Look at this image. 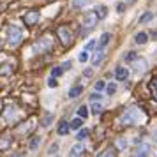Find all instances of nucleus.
I'll return each instance as SVG.
<instances>
[{"instance_id": "f257e3e1", "label": "nucleus", "mask_w": 157, "mask_h": 157, "mask_svg": "<svg viewBox=\"0 0 157 157\" xmlns=\"http://www.w3.org/2000/svg\"><path fill=\"white\" fill-rule=\"evenodd\" d=\"M141 118V113H140V109L138 108H131V109H127L125 113L122 115L120 122L124 124V125H131V124H136V122Z\"/></svg>"}, {"instance_id": "f03ea898", "label": "nucleus", "mask_w": 157, "mask_h": 157, "mask_svg": "<svg viewBox=\"0 0 157 157\" xmlns=\"http://www.w3.org/2000/svg\"><path fill=\"white\" fill-rule=\"evenodd\" d=\"M7 37H9V44L11 46H16L23 39V30L20 27H16V25H11L7 29Z\"/></svg>"}, {"instance_id": "7ed1b4c3", "label": "nucleus", "mask_w": 157, "mask_h": 157, "mask_svg": "<svg viewBox=\"0 0 157 157\" xmlns=\"http://www.w3.org/2000/svg\"><path fill=\"white\" fill-rule=\"evenodd\" d=\"M51 48H53V41H51L50 37H43V39L34 46L36 51H48V50H51Z\"/></svg>"}, {"instance_id": "20e7f679", "label": "nucleus", "mask_w": 157, "mask_h": 157, "mask_svg": "<svg viewBox=\"0 0 157 157\" xmlns=\"http://www.w3.org/2000/svg\"><path fill=\"white\" fill-rule=\"evenodd\" d=\"M97 13L95 11H90V13H86V14H83V25L85 27H94L95 23H97Z\"/></svg>"}, {"instance_id": "39448f33", "label": "nucleus", "mask_w": 157, "mask_h": 157, "mask_svg": "<svg viewBox=\"0 0 157 157\" xmlns=\"http://www.w3.org/2000/svg\"><path fill=\"white\" fill-rule=\"evenodd\" d=\"M23 20H25V25H36L39 21V11H30V13H27Z\"/></svg>"}, {"instance_id": "423d86ee", "label": "nucleus", "mask_w": 157, "mask_h": 157, "mask_svg": "<svg viewBox=\"0 0 157 157\" xmlns=\"http://www.w3.org/2000/svg\"><path fill=\"white\" fill-rule=\"evenodd\" d=\"M58 36H60V39H62V43L67 46V44H71L72 41V36H71V32L65 29V27H62V29H58Z\"/></svg>"}, {"instance_id": "0eeeda50", "label": "nucleus", "mask_w": 157, "mask_h": 157, "mask_svg": "<svg viewBox=\"0 0 157 157\" xmlns=\"http://www.w3.org/2000/svg\"><path fill=\"white\" fill-rule=\"evenodd\" d=\"M115 78H117V81H125V79L129 78V69L127 67H117Z\"/></svg>"}, {"instance_id": "6e6552de", "label": "nucleus", "mask_w": 157, "mask_h": 157, "mask_svg": "<svg viewBox=\"0 0 157 157\" xmlns=\"http://www.w3.org/2000/svg\"><path fill=\"white\" fill-rule=\"evenodd\" d=\"M69 154H71V155H83V154H85V147H83L81 141H79L78 145H74V147H72Z\"/></svg>"}, {"instance_id": "1a4fd4ad", "label": "nucleus", "mask_w": 157, "mask_h": 157, "mask_svg": "<svg viewBox=\"0 0 157 157\" xmlns=\"http://www.w3.org/2000/svg\"><path fill=\"white\" fill-rule=\"evenodd\" d=\"M81 92H83V86H72L71 90H69V97L76 99L78 95H81Z\"/></svg>"}, {"instance_id": "9d476101", "label": "nucleus", "mask_w": 157, "mask_h": 157, "mask_svg": "<svg viewBox=\"0 0 157 157\" xmlns=\"http://www.w3.org/2000/svg\"><path fill=\"white\" fill-rule=\"evenodd\" d=\"M102 58H104V51H97L95 55H94V58H92V62H94V67H97V65L102 62Z\"/></svg>"}, {"instance_id": "9b49d317", "label": "nucleus", "mask_w": 157, "mask_h": 157, "mask_svg": "<svg viewBox=\"0 0 157 157\" xmlns=\"http://www.w3.org/2000/svg\"><path fill=\"white\" fill-rule=\"evenodd\" d=\"M95 13H97V18H99V20H104V18L108 16V7L106 6H99Z\"/></svg>"}, {"instance_id": "f8f14e48", "label": "nucleus", "mask_w": 157, "mask_h": 157, "mask_svg": "<svg viewBox=\"0 0 157 157\" xmlns=\"http://www.w3.org/2000/svg\"><path fill=\"white\" fill-rule=\"evenodd\" d=\"M134 41L138 44H145L147 41H148V36L145 34V32H140V34H136V37H134Z\"/></svg>"}, {"instance_id": "ddd939ff", "label": "nucleus", "mask_w": 157, "mask_h": 157, "mask_svg": "<svg viewBox=\"0 0 157 157\" xmlns=\"http://www.w3.org/2000/svg\"><path fill=\"white\" fill-rule=\"evenodd\" d=\"M109 39H111V34H108V32H104L102 36H101V39H99V46L101 48H104L108 43H109Z\"/></svg>"}, {"instance_id": "4468645a", "label": "nucleus", "mask_w": 157, "mask_h": 157, "mask_svg": "<svg viewBox=\"0 0 157 157\" xmlns=\"http://www.w3.org/2000/svg\"><path fill=\"white\" fill-rule=\"evenodd\" d=\"M148 152H150V145H141L140 148L136 150V155H148Z\"/></svg>"}, {"instance_id": "2eb2a0df", "label": "nucleus", "mask_w": 157, "mask_h": 157, "mask_svg": "<svg viewBox=\"0 0 157 157\" xmlns=\"http://www.w3.org/2000/svg\"><path fill=\"white\" fill-rule=\"evenodd\" d=\"M83 120L85 118H81V117H78V118H74V120L71 122V129H81V125H83Z\"/></svg>"}, {"instance_id": "dca6fc26", "label": "nucleus", "mask_w": 157, "mask_h": 157, "mask_svg": "<svg viewBox=\"0 0 157 157\" xmlns=\"http://www.w3.org/2000/svg\"><path fill=\"white\" fill-rule=\"evenodd\" d=\"M102 111V104H101L99 101H92V113L99 115Z\"/></svg>"}, {"instance_id": "f3484780", "label": "nucleus", "mask_w": 157, "mask_h": 157, "mask_svg": "<svg viewBox=\"0 0 157 157\" xmlns=\"http://www.w3.org/2000/svg\"><path fill=\"white\" fill-rule=\"evenodd\" d=\"M69 129H71V125H67V122H62L60 125H58V134H67L69 132Z\"/></svg>"}, {"instance_id": "a211bd4d", "label": "nucleus", "mask_w": 157, "mask_h": 157, "mask_svg": "<svg viewBox=\"0 0 157 157\" xmlns=\"http://www.w3.org/2000/svg\"><path fill=\"white\" fill-rule=\"evenodd\" d=\"M88 134H90V132H88V129H79V132H78L76 138H78V141H81V140H86Z\"/></svg>"}, {"instance_id": "6ab92c4d", "label": "nucleus", "mask_w": 157, "mask_h": 157, "mask_svg": "<svg viewBox=\"0 0 157 157\" xmlns=\"http://www.w3.org/2000/svg\"><path fill=\"white\" fill-rule=\"evenodd\" d=\"M86 6V0H72V7L79 9V7H85Z\"/></svg>"}, {"instance_id": "aec40b11", "label": "nucleus", "mask_w": 157, "mask_h": 157, "mask_svg": "<svg viewBox=\"0 0 157 157\" xmlns=\"http://www.w3.org/2000/svg\"><path fill=\"white\" fill-rule=\"evenodd\" d=\"M78 117H81V118H86L88 117V108L86 106H81L78 109Z\"/></svg>"}, {"instance_id": "412c9836", "label": "nucleus", "mask_w": 157, "mask_h": 157, "mask_svg": "<svg viewBox=\"0 0 157 157\" xmlns=\"http://www.w3.org/2000/svg\"><path fill=\"white\" fill-rule=\"evenodd\" d=\"M39 143H41V138H39V136H36V138L30 141V150H36L37 147H39Z\"/></svg>"}, {"instance_id": "4be33fe9", "label": "nucleus", "mask_w": 157, "mask_h": 157, "mask_svg": "<svg viewBox=\"0 0 157 157\" xmlns=\"http://www.w3.org/2000/svg\"><path fill=\"white\" fill-rule=\"evenodd\" d=\"M78 60H79V62H81V64H85L86 60H88V50L81 51V53H79V57H78Z\"/></svg>"}, {"instance_id": "5701e85b", "label": "nucleus", "mask_w": 157, "mask_h": 157, "mask_svg": "<svg viewBox=\"0 0 157 157\" xmlns=\"http://www.w3.org/2000/svg\"><path fill=\"white\" fill-rule=\"evenodd\" d=\"M145 67H147V62H145V60H138V62H136V72L138 71L141 72Z\"/></svg>"}, {"instance_id": "b1692460", "label": "nucleus", "mask_w": 157, "mask_h": 157, "mask_svg": "<svg viewBox=\"0 0 157 157\" xmlns=\"http://www.w3.org/2000/svg\"><path fill=\"white\" fill-rule=\"evenodd\" d=\"M106 92H108V95H113V94L117 92V85H115V83H109V85L106 86Z\"/></svg>"}, {"instance_id": "393cba45", "label": "nucleus", "mask_w": 157, "mask_h": 157, "mask_svg": "<svg viewBox=\"0 0 157 157\" xmlns=\"http://www.w3.org/2000/svg\"><path fill=\"white\" fill-rule=\"evenodd\" d=\"M150 20H152V13H147V14H143L141 18H140L141 23H147V21H150Z\"/></svg>"}, {"instance_id": "a878e982", "label": "nucleus", "mask_w": 157, "mask_h": 157, "mask_svg": "<svg viewBox=\"0 0 157 157\" xmlns=\"http://www.w3.org/2000/svg\"><path fill=\"white\" fill-rule=\"evenodd\" d=\"M62 72H64V69H62V67H55V69L51 71V76H55V78H57V76H60Z\"/></svg>"}, {"instance_id": "bb28decb", "label": "nucleus", "mask_w": 157, "mask_h": 157, "mask_svg": "<svg viewBox=\"0 0 157 157\" xmlns=\"http://www.w3.org/2000/svg\"><path fill=\"white\" fill-rule=\"evenodd\" d=\"M57 150H58V143H53V145L50 147V152H48V154H50V155H55Z\"/></svg>"}, {"instance_id": "cd10ccee", "label": "nucleus", "mask_w": 157, "mask_h": 157, "mask_svg": "<svg viewBox=\"0 0 157 157\" xmlns=\"http://www.w3.org/2000/svg\"><path fill=\"white\" fill-rule=\"evenodd\" d=\"M51 118H53V115H51V113H48V115H46V118H44V124H43L44 127H50V122H51Z\"/></svg>"}, {"instance_id": "c85d7f7f", "label": "nucleus", "mask_w": 157, "mask_h": 157, "mask_svg": "<svg viewBox=\"0 0 157 157\" xmlns=\"http://www.w3.org/2000/svg\"><path fill=\"white\" fill-rule=\"evenodd\" d=\"M136 58H138V55H136L134 51H131L127 57H125V60H127V62H132V60H136Z\"/></svg>"}, {"instance_id": "c756f323", "label": "nucleus", "mask_w": 157, "mask_h": 157, "mask_svg": "<svg viewBox=\"0 0 157 157\" xmlns=\"http://www.w3.org/2000/svg\"><path fill=\"white\" fill-rule=\"evenodd\" d=\"M57 85H58V81L55 79V76H51V78H50V81H48V86H51V88H55Z\"/></svg>"}, {"instance_id": "7c9ffc66", "label": "nucleus", "mask_w": 157, "mask_h": 157, "mask_svg": "<svg viewBox=\"0 0 157 157\" xmlns=\"http://www.w3.org/2000/svg\"><path fill=\"white\" fill-rule=\"evenodd\" d=\"M152 90H154V97L157 99V78L152 81Z\"/></svg>"}, {"instance_id": "2f4dec72", "label": "nucleus", "mask_w": 157, "mask_h": 157, "mask_svg": "<svg viewBox=\"0 0 157 157\" xmlns=\"http://www.w3.org/2000/svg\"><path fill=\"white\" fill-rule=\"evenodd\" d=\"M95 46H97V41H95V39H94V41H90V43L86 44V50H94V48H95Z\"/></svg>"}, {"instance_id": "473e14b6", "label": "nucleus", "mask_w": 157, "mask_h": 157, "mask_svg": "<svg viewBox=\"0 0 157 157\" xmlns=\"http://www.w3.org/2000/svg\"><path fill=\"white\" fill-rule=\"evenodd\" d=\"M104 86H106V83H104V81H97V83H95V90H102Z\"/></svg>"}, {"instance_id": "72a5a7b5", "label": "nucleus", "mask_w": 157, "mask_h": 157, "mask_svg": "<svg viewBox=\"0 0 157 157\" xmlns=\"http://www.w3.org/2000/svg\"><path fill=\"white\" fill-rule=\"evenodd\" d=\"M71 67H72V64H71V62H69V60H67V62H64V64H62V69H64V71H69Z\"/></svg>"}, {"instance_id": "f704fd0d", "label": "nucleus", "mask_w": 157, "mask_h": 157, "mask_svg": "<svg viewBox=\"0 0 157 157\" xmlns=\"http://www.w3.org/2000/svg\"><path fill=\"white\" fill-rule=\"evenodd\" d=\"M118 147H120V148H125V147H127V141H125V140H118Z\"/></svg>"}, {"instance_id": "c9c22d12", "label": "nucleus", "mask_w": 157, "mask_h": 157, "mask_svg": "<svg viewBox=\"0 0 157 157\" xmlns=\"http://www.w3.org/2000/svg\"><path fill=\"white\" fill-rule=\"evenodd\" d=\"M90 99H92V101H101V99H102V95H101V94H94Z\"/></svg>"}, {"instance_id": "e433bc0d", "label": "nucleus", "mask_w": 157, "mask_h": 157, "mask_svg": "<svg viewBox=\"0 0 157 157\" xmlns=\"http://www.w3.org/2000/svg\"><path fill=\"white\" fill-rule=\"evenodd\" d=\"M9 143H11V140H4V141H0V148H4V147H7Z\"/></svg>"}, {"instance_id": "4c0bfd02", "label": "nucleus", "mask_w": 157, "mask_h": 157, "mask_svg": "<svg viewBox=\"0 0 157 157\" xmlns=\"http://www.w3.org/2000/svg\"><path fill=\"white\" fill-rule=\"evenodd\" d=\"M155 136H157V132H155Z\"/></svg>"}]
</instances>
